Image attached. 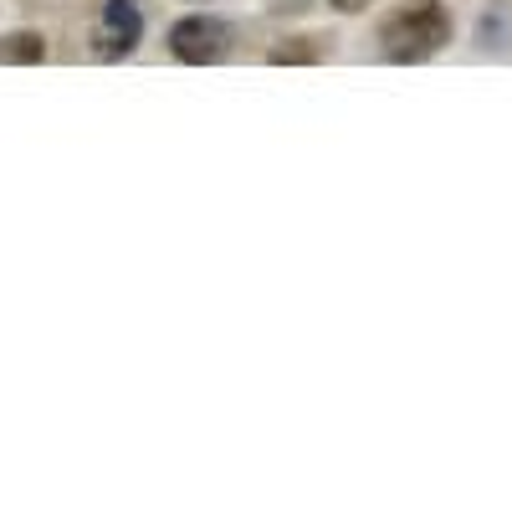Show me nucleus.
I'll use <instances>...</instances> for the list:
<instances>
[{
	"instance_id": "nucleus-3",
	"label": "nucleus",
	"mask_w": 512,
	"mask_h": 512,
	"mask_svg": "<svg viewBox=\"0 0 512 512\" xmlns=\"http://www.w3.org/2000/svg\"><path fill=\"white\" fill-rule=\"evenodd\" d=\"M139 41H144V11L134 6V0H108L98 26H93V52L103 62H118V57L134 52Z\"/></svg>"
},
{
	"instance_id": "nucleus-4",
	"label": "nucleus",
	"mask_w": 512,
	"mask_h": 512,
	"mask_svg": "<svg viewBox=\"0 0 512 512\" xmlns=\"http://www.w3.org/2000/svg\"><path fill=\"white\" fill-rule=\"evenodd\" d=\"M41 57H47L41 31H11V36H0V62H41Z\"/></svg>"
},
{
	"instance_id": "nucleus-1",
	"label": "nucleus",
	"mask_w": 512,
	"mask_h": 512,
	"mask_svg": "<svg viewBox=\"0 0 512 512\" xmlns=\"http://www.w3.org/2000/svg\"><path fill=\"white\" fill-rule=\"evenodd\" d=\"M446 47H451V11L441 0H400L379 21V52L400 67H420Z\"/></svg>"
},
{
	"instance_id": "nucleus-2",
	"label": "nucleus",
	"mask_w": 512,
	"mask_h": 512,
	"mask_svg": "<svg viewBox=\"0 0 512 512\" xmlns=\"http://www.w3.org/2000/svg\"><path fill=\"white\" fill-rule=\"evenodd\" d=\"M169 52H175L180 62H190V67H210V62H221L231 52V26L221 16L195 11V16L169 26Z\"/></svg>"
},
{
	"instance_id": "nucleus-5",
	"label": "nucleus",
	"mask_w": 512,
	"mask_h": 512,
	"mask_svg": "<svg viewBox=\"0 0 512 512\" xmlns=\"http://www.w3.org/2000/svg\"><path fill=\"white\" fill-rule=\"evenodd\" d=\"M313 57H318V47H277V52H272L277 67H282V62H313Z\"/></svg>"
},
{
	"instance_id": "nucleus-6",
	"label": "nucleus",
	"mask_w": 512,
	"mask_h": 512,
	"mask_svg": "<svg viewBox=\"0 0 512 512\" xmlns=\"http://www.w3.org/2000/svg\"><path fill=\"white\" fill-rule=\"evenodd\" d=\"M333 11H344V16H359V11H369V0H328Z\"/></svg>"
}]
</instances>
